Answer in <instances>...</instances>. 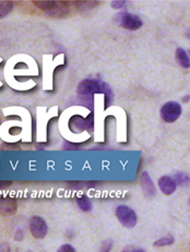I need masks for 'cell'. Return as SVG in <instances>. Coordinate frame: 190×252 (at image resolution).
Returning a JSON list of instances; mask_svg holds the SVG:
<instances>
[{
  "label": "cell",
  "mask_w": 190,
  "mask_h": 252,
  "mask_svg": "<svg viewBox=\"0 0 190 252\" xmlns=\"http://www.w3.org/2000/svg\"><path fill=\"white\" fill-rule=\"evenodd\" d=\"M57 252H77L76 249L69 244H65L62 245L59 249L57 250Z\"/></svg>",
  "instance_id": "ac0fdd59"
},
{
  "label": "cell",
  "mask_w": 190,
  "mask_h": 252,
  "mask_svg": "<svg viewBox=\"0 0 190 252\" xmlns=\"http://www.w3.org/2000/svg\"><path fill=\"white\" fill-rule=\"evenodd\" d=\"M12 184L11 181H0V190H4V189L9 188Z\"/></svg>",
  "instance_id": "7402d4cb"
},
{
  "label": "cell",
  "mask_w": 190,
  "mask_h": 252,
  "mask_svg": "<svg viewBox=\"0 0 190 252\" xmlns=\"http://www.w3.org/2000/svg\"><path fill=\"white\" fill-rule=\"evenodd\" d=\"M77 204L81 211H83L85 213H89L92 211V202L90 198L85 195H81L80 197H78Z\"/></svg>",
  "instance_id": "7c38bea8"
},
{
  "label": "cell",
  "mask_w": 190,
  "mask_h": 252,
  "mask_svg": "<svg viewBox=\"0 0 190 252\" xmlns=\"http://www.w3.org/2000/svg\"><path fill=\"white\" fill-rule=\"evenodd\" d=\"M0 252H11L10 245L6 244V242H2V244H0Z\"/></svg>",
  "instance_id": "d6986e66"
},
{
  "label": "cell",
  "mask_w": 190,
  "mask_h": 252,
  "mask_svg": "<svg viewBox=\"0 0 190 252\" xmlns=\"http://www.w3.org/2000/svg\"><path fill=\"white\" fill-rule=\"evenodd\" d=\"M121 252H147L143 248H140V247L136 246H127L121 250Z\"/></svg>",
  "instance_id": "e0dca14e"
},
{
  "label": "cell",
  "mask_w": 190,
  "mask_h": 252,
  "mask_svg": "<svg viewBox=\"0 0 190 252\" xmlns=\"http://www.w3.org/2000/svg\"><path fill=\"white\" fill-rule=\"evenodd\" d=\"M30 231L35 239L45 238L48 232V227L45 220L40 216H33L30 220Z\"/></svg>",
  "instance_id": "8992f818"
},
{
  "label": "cell",
  "mask_w": 190,
  "mask_h": 252,
  "mask_svg": "<svg viewBox=\"0 0 190 252\" xmlns=\"http://www.w3.org/2000/svg\"><path fill=\"white\" fill-rule=\"evenodd\" d=\"M18 210V202L14 197L4 195L0 196V214L13 215Z\"/></svg>",
  "instance_id": "52a82bcc"
},
{
  "label": "cell",
  "mask_w": 190,
  "mask_h": 252,
  "mask_svg": "<svg viewBox=\"0 0 190 252\" xmlns=\"http://www.w3.org/2000/svg\"><path fill=\"white\" fill-rule=\"evenodd\" d=\"M76 4L81 12H86L94 9L99 4V1H78Z\"/></svg>",
  "instance_id": "5bb4252c"
},
{
  "label": "cell",
  "mask_w": 190,
  "mask_h": 252,
  "mask_svg": "<svg viewBox=\"0 0 190 252\" xmlns=\"http://www.w3.org/2000/svg\"><path fill=\"white\" fill-rule=\"evenodd\" d=\"M189 204H190V197H189Z\"/></svg>",
  "instance_id": "d4e9b609"
},
{
  "label": "cell",
  "mask_w": 190,
  "mask_h": 252,
  "mask_svg": "<svg viewBox=\"0 0 190 252\" xmlns=\"http://www.w3.org/2000/svg\"><path fill=\"white\" fill-rule=\"evenodd\" d=\"M100 92H103V94H110L109 87L106 84H101L99 81L91 80V79L83 80L82 82H80L79 86H78V94L84 99L90 98V96L94 95L95 94H100Z\"/></svg>",
  "instance_id": "7a4b0ae2"
},
{
  "label": "cell",
  "mask_w": 190,
  "mask_h": 252,
  "mask_svg": "<svg viewBox=\"0 0 190 252\" xmlns=\"http://www.w3.org/2000/svg\"><path fill=\"white\" fill-rule=\"evenodd\" d=\"M186 36H187L188 40L190 41V29H189V30L186 32Z\"/></svg>",
  "instance_id": "cb8c5ba5"
},
{
  "label": "cell",
  "mask_w": 190,
  "mask_h": 252,
  "mask_svg": "<svg viewBox=\"0 0 190 252\" xmlns=\"http://www.w3.org/2000/svg\"><path fill=\"white\" fill-rule=\"evenodd\" d=\"M182 105L176 101H169L166 102L161 109V118L166 123H174L182 115Z\"/></svg>",
  "instance_id": "277c9868"
},
{
  "label": "cell",
  "mask_w": 190,
  "mask_h": 252,
  "mask_svg": "<svg viewBox=\"0 0 190 252\" xmlns=\"http://www.w3.org/2000/svg\"><path fill=\"white\" fill-rule=\"evenodd\" d=\"M174 242H175L174 236H172V235H167V236H164V237H162V238L158 239L157 241L154 242L153 246H154V247H158V248H162V247H167V246L173 245Z\"/></svg>",
  "instance_id": "4fadbf2b"
},
{
  "label": "cell",
  "mask_w": 190,
  "mask_h": 252,
  "mask_svg": "<svg viewBox=\"0 0 190 252\" xmlns=\"http://www.w3.org/2000/svg\"><path fill=\"white\" fill-rule=\"evenodd\" d=\"M189 98H190V95H185V96H183L182 98V100H183V102H185V103H187L188 101H189Z\"/></svg>",
  "instance_id": "603a6c76"
},
{
  "label": "cell",
  "mask_w": 190,
  "mask_h": 252,
  "mask_svg": "<svg viewBox=\"0 0 190 252\" xmlns=\"http://www.w3.org/2000/svg\"><path fill=\"white\" fill-rule=\"evenodd\" d=\"M126 4V1H113L111 2V7L114 9H117V10H119V9L123 8Z\"/></svg>",
  "instance_id": "44dd1931"
},
{
  "label": "cell",
  "mask_w": 190,
  "mask_h": 252,
  "mask_svg": "<svg viewBox=\"0 0 190 252\" xmlns=\"http://www.w3.org/2000/svg\"><path fill=\"white\" fill-rule=\"evenodd\" d=\"M159 188L161 192L165 195H172L173 193L176 191V183L173 180L172 177L169 176H163L159 179Z\"/></svg>",
  "instance_id": "9c48e42d"
},
{
  "label": "cell",
  "mask_w": 190,
  "mask_h": 252,
  "mask_svg": "<svg viewBox=\"0 0 190 252\" xmlns=\"http://www.w3.org/2000/svg\"><path fill=\"white\" fill-rule=\"evenodd\" d=\"M176 61L179 64V66H182L183 68L188 69L190 68V57L188 55V53L184 50L182 47H178L176 50Z\"/></svg>",
  "instance_id": "30bf717a"
},
{
  "label": "cell",
  "mask_w": 190,
  "mask_h": 252,
  "mask_svg": "<svg viewBox=\"0 0 190 252\" xmlns=\"http://www.w3.org/2000/svg\"><path fill=\"white\" fill-rule=\"evenodd\" d=\"M27 252H33V251H27Z\"/></svg>",
  "instance_id": "484cf974"
},
{
  "label": "cell",
  "mask_w": 190,
  "mask_h": 252,
  "mask_svg": "<svg viewBox=\"0 0 190 252\" xmlns=\"http://www.w3.org/2000/svg\"><path fill=\"white\" fill-rule=\"evenodd\" d=\"M24 238V232L23 230L21 229H18L16 231V234H14V239H16L17 241H22Z\"/></svg>",
  "instance_id": "ffe728a7"
},
{
  "label": "cell",
  "mask_w": 190,
  "mask_h": 252,
  "mask_svg": "<svg viewBox=\"0 0 190 252\" xmlns=\"http://www.w3.org/2000/svg\"><path fill=\"white\" fill-rule=\"evenodd\" d=\"M140 184L142 188V191L144 195L149 198H153L157 195V189H155L154 183L152 179L150 178V174L148 172H142L140 176Z\"/></svg>",
  "instance_id": "ba28073f"
},
{
  "label": "cell",
  "mask_w": 190,
  "mask_h": 252,
  "mask_svg": "<svg viewBox=\"0 0 190 252\" xmlns=\"http://www.w3.org/2000/svg\"><path fill=\"white\" fill-rule=\"evenodd\" d=\"M116 21L118 22L120 27H123L126 30L130 31H136L139 30V29L142 27V20L136 14L129 13L127 11L119 12L116 16Z\"/></svg>",
  "instance_id": "5b68a950"
},
{
  "label": "cell",
  "mask_w": 190,
  "mask_h": 252,
  "mask_svg": "<svg viewBox=\"0 0 190 252\" xmlns=\"http://www.w3.org/2000/svg\"><path fill=\"white\" fill-rule=\"evenodd\" d=\"M13 9L12 1H0V19L6 17Z\"/></svg>",
  "instance_id": "9a60e30c"
},
{
  "label": "cell",
  "mask_w": 190,
  "mask_h": 252,
  "mask_svg": "<svg viewBox=\"0 0 190 252\" xmlns=\"http://www.w3.org/2000/svg\"><path fill=\"white\" fill-rule=\"evenodd\" d=\"M113 246H114V241L111 239H105L103 242H102V245L100 247V249L97 252H110L111 249H113Z\"/></svg>",
  "instance_id": "2e32d148"
},
{
  "label": "cell",
  "mask_w": 190,
  "mask_h": 252,
  "mask_svg": "<svg viewBox=\"0 0 190 252\" xmlns=\"http://www.w3.org/2000/svg\"><path fill=\"white\" fill-rule=\"evenodd\" d=\"M34 4L52 18L62 19L70 13V7L66 1H34Z\"/></svg>",
  "instance_id": "6da1fadb"
},
{
  "label": "cell",
  "mask_w": 190,
  "mask_h": 252,
  "mask_svg": "<svg viewBox=\"0 0 190 252\" xmlns=\"http://www.w3.org/2000/svg\"><path fill=\"white\" fill-rule=\"evenodd\" d=\"M172 178L175 183H176V186L188 187L190 184V177L185 172H176Z\"/></svg>",
  "instance_id": "8fae6325"
},
{
  "label": "cell",
  "mask_w": 190,
  "mask_h": 252,
  "mask_svg": "<svg viewBox=\"0 0 190 252\" xmlns=\"http://www.w3.org/2000/svg\"><path fill=\"white\" fill-rule=\"evenodd\" d=\"M115 215L117 217V220H119V222L124 227L128 229L134 228V227L137 225L138 221V217L136 212L127 205H119L116 207L115 210Z\"/></svg>",
  "instance_id": "3957f363"
}]
</instances>
